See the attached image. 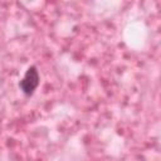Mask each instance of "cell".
Listing matches in <instances>:
<instances>
[{"label":"cell","mask_w":161,"mask_h":161,"mask_svg":"<svg viewBox=\"0 0 161 161\" xmlns=\"http://www.w3.org/2000/svg\"><path fill=\"white\" fill-rule=\"evenodd\" d=\"M39 80H40V77H39V73L36 70V67L31 65V67L28 68L25 75L19 82V88L21 89V92L25 96L29 97V96H31L34 93V91L39 86Z\"/></svg>","instance_id":"obj_1"}]
</instances>
